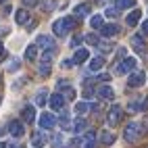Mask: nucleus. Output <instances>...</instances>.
<instances>
[{
	"mask_svg": "<svg viewBox=\"0 0 148 148\" xmlns=\"http://www.w3.org/2000/svg\"><path fill=\"white\" fill-rule=\"evenodd\" d=\"M75 27H77L75 17H63V19H58V21L52 23V32H54V36H65L69 32H73Z\"/></svg>",
	"mask_w": 148,
	"mask_h": 148,
	"instance_id": "f257e3e1",
	"label": "nucleus"
},
{
	"mask_svg": "<svg viewBox=\"0 0 148 148\" xmlns=\"http://www.w3.org/2000/svg\"><path fill=\"white\" fill-rule=\"evenodd\" d=\"M142 125L140 123H130V125H127L125 127V140L127 142H138V140H140V138H142Z\"/></svg>",
	"mask_w": 148,
	"mask_h": 148,
	"instance_id": "f03ea898",
	"label": "nucleus"
},
{
	"mask_svg": "<svg viewBox=\"0 0 148 148\" xmlns=\"http://www.w3.org/2000/svg\"><path fill=\"white\" fill-rule=\"evenodd\" d=\"M136 67H138V61L136 58H132V56H127L125 61L115 69V75H125V73H132V71H136Z\"/></svg>",
	"mask_w": 148,
	"mask_h": 148,
	"instance_id": "7ed1b4c3",
	"label": "nucleus"
},
{
	"mask_svg": "<svg viewBox=\"0 0 148 148\" xmlns=\"http://www.w3.org/2000/svg\"><path fill=\"white\" fill-rule=\"evenodd\" d=\"M36 46L38 48H44V50L48 52H56V44H54V38L50 36H38V40H36Z\"/></svg>",
	"mask_w": 148,
	"mask_h": 148,
	"instance_id": "20e7f679",
	"label": "nucleus"
},
{
	"mask_svg": "<svg viewBox=\"0 0 148 148\" xmlns=\"http://www.w3.org/2000/svg\"><path fill=\"white\" fill-rule=\"evenodd\" d=\"M123 119V108L119 104H115L111 111H108V125H119Z\"/></svg>",
	"mask_w": 148,
	"mask_h": 148,
	"instance_id": "39448f33",
	"label": "nucleus"
},
{
	"mask_svg": "<svg viewBox=\"0 0 148 148\" xmlns=\"http://www.w3.org/2000/svg\"><path fill=\"white\" fill-rule=\"evenodd\" d=\"M54 125H56V117L52 113H42L40 115V127L42 130H52Z\"/></svg>",
	"mask_w": 148,
	"mask_h": 148,
	"instance_id": "423d86ee",
	"label": "nucleus"
},
{
	"mask_svg": "<svg viewBox=\"0 0 148 148\" xmlns=\"http://www.w3.org/2000/svg\"><path fill=\"white\" fill-rule=\"evenodd\" d=\"M144 79H146V75H144L142 71H134V73H130L127 84H130V88H140V86L144 84Z\"/></svg>",
	"mask_w": 148,
	"mask_h": 148,
	"instance_id": "0eeeda50",
	"label": "nucleus"
},
{
	"mask_svg": "<svg viewBox=\"0 0 148 148\" xmlns=\"http://www.w3.org/2000/svg\"><path fill=\"white\" fill-rule=\"evenodd\" d=\"M132 48L138 54H146V44H144V38L142 36H132Z\"/></svg>",
	"mask_w": 148,
	"mask_h": 148,
	"instance_id": "6e6552de",
	"label": "nucleus"
},
{
	"mask_svg": "<svg viewBox=\"0 0 148 148\" xmlns=\"http://www.w3.org/2000/svg\"><path fill=\"white\" fill-rule=\"evenodd\" d=\"M8 132L13 134V138H21L25 134V127H23L21 121H11V123H8Z\"/></svg>",
	"mask_w": 148,
	"mask_h": 148,
	"instance_id": "1a4fd4ad",
	"label": "nucleus"
},
{
	"mask_svg": "<svg viewBox=\"0 0 148 148\" xmlns=\"http://www.w3.org/2000/svg\"><path fill=\"white\" fill-rule=\"evenodd\" d=\"M90 11H92V6L88 4V2H84V4H77V6H75L73 15H75V19H84V17L90 15Z\"/></svg>",
	"mask_w": 148,
	"mask_h": 148,
	"instance_id": "9d476101",
	"label": "nucleus"
},
{
	"mask_svg": "<svg viewBox=\"0 0 148 148\" xmlns=\"http://www.w3.org/2000/svg\"><path fill=\"white\" fill-rule=\"evenodd\" d=\"M21 117H23V121H27V123H34V121H36V108H34L32 104L23 106V111H21Z\"/></svg>",
	"mask_w": 148,
	"mask_h": 148,
	"instance_id": "9b49d317",
	"label": "nucleus"
},
{
	"mask_svg": "<svg viewBox=\"0 0 148 148\" xmlns=\"http://www.w3.org/2000/svg\"><path fill=\"white\" fill-rule=\"evenodd\" d=\"M96 94H98V98H104V100H113V98H115V90H113V88H108V86L98 88Z\"/></svg>",
	"mask_w": 148,
	"mask_h": 148,
	"instance_id": "f8f14e48",
	"label": "nucleus"
},
{
	"mask_svg": "<svg viewBox=\"0 0 148 148\" xmlns=\"http://www.w3.org/2000/svg\"><path fill=\"white\" fill-rule=\"evenodd\" d=\"M50 106L54 108V111H61V108L65 106V96L63 94H52L50 96Z\"/></svg>",
	"mask_w": 148,
	"mask_h": 148,
	"instance_id": "ddd939ff",
	"label": "nucleus"
},
{
	"mask_svg": "<svg viewBox=\"0 0 148 148\" xmlns=\"http://www.w3.org/2000/svg\"><path fill=\"white\" fill-rule=\"evenodd\" d=\"M88 56H90L88 48H77V52H75V56H73V63H75V65H82V63L88 61Z\"/></svg>",
	"mask_w": 148,
	"mask_h": 148,
	"instance_id": "4468645a",
	"label": "nucleus"
},
{
	"mask_svg": "<svg viewBox=\"0 0 148 148\" xmlns=\"http://www.w3.org/2000/svg\"><path fill=\"white\" fill-rule=\"evenodd\" d=\"M100 34H102L104 38H113V36H117V34H119V27H117L115 23H108V25H102V29H100Z\"/></svg>",
	"mask_w": 148,
	"mask_h": 148,
	"instance_id": "2eb2a0df",
	"label": "nucleus"
},
{
	"mask_svg": "<svg viewBox=\"0 0 148 148\" xmlns=\"http://www.w3.org/2000/svg\"><path fill=\"white\" fill-rule=\"evenodd\" d=\"M44 144H46L44 134H42V132H34V134H32V146H34V148H42Z\"/></svg>",
	"mask_w": 148,
	"mask_h": 148,
	"instance_id": "dca6fc26",
	"label": "nucleus"
},
{
	"mask_svg": "<svg viewBox=\"0 0 148 148\" xmlns=\"http://www.w3.org/2000/svg\"><path fill=\"white\" fill-rule=\"evenodd\" d=\"M15 21H17L19 25H27V21H29V13L25 11V8H19V11L15 13Z\"/></svg>",
	"mask_w": 148,
	"mask_h": 148,
	"instance_id": "f3484780",
	"label": "nucleus"
},
{
	"mask_svg": "<svg viewBox=\"0 0 148 148\" xmlns=\"http://www.w3.org/2000/svg\"><path fill=\"white\" fill-rule=\"evenodd\" d=\"M100 144H102V146L115 144V134H113V132H100Z\"/></svg>",
	"mask_w": 148,
	"mask_h": 148,
	"instance_id": "a211bd4d",
	"label": "nucleus"
},
{
	"mask_svg": "<svg viewBox=\"0 0 148 148\" xmlns=\"http://www.w3.org/2000/svg\"><path fill=\"white\" fill-rule=\"evenodd\" d=\"M140 17H142V11H138V8H134V11L127 15V25L130 27H134V25H138V21H140Z\"/></svg>",
	"mask_w": 148,
	"mask_h": 148,
	"instance_id": "6ab92c4d",
	"label": "nucleus"
},
{
	"mask_svg": "<svg viewBox=\"0 0 148 148\" xmlns=\"http://www.w3.org/2000/svg\"><path fill=\"white\" fill-rule=\"evenodd\" d=\"M25 58H27V61H36V58H38V46L36 44H29L25 48Z\"/></svg>",
	"mask_w": 148,
	"mask_h": 148,
	"instance_id": "aec40b11",
	"label": "nucleus"
},
{
	"mask_svg": "<svg viewBox=\"0 0 148 148\" xmlns=\"http://www.w3.org/2000/svg\"><path fill=\"white\" fill-rule=\"evenodd\" d=\"M102 67H104V58L102 56H94L90 61V69H92V71H100Z\"/></svg>",
	"mask_w": 148,
	"mask_h": 148,
	"instance_id": "412c9836",
	"label": "nucleus"
},
{
	"mask_svg": "<svg viewBox=\"0 0 148 148\" xmlns=\"http://www.w3.org/2000/svg\"><path fill=\"white\" fill-rule=\"evenodd\" d=\"M86 127H88V121H86V119H82V117H77L75 123H73V132H75V134H82Z\"/></svg>",
	"mask_w": 148,
	"mask_h": 148,
	"instance_id": "4be33fe9",
	"label": "nucleus"
},
{
	"mask_svg": "<svg viewBox=\"0 0 148 148\" xmlns=\"http://www.w3.org/2000/svg\"><path fill=\"white\" fill-rule=\"evenodd\" d=\"M58 123H61V127H63V130H71V132H73V125H71V121H69V113H67V111L61 115Z\"/></svg>",
	"mask_w": 148,
	"mask_h": 148,
	"instance_id": "5701e85b",
	"label": "nucleus"
},
{
	"mask_svg": "<svg viewBox=\"0 0 148 148\" xmlns=\"http://www.w3.org/2000/svg\"><path fill=\"white\" fill-rule=\"evenodd\" d=\"M46 100H48V90H40V92L36 94V104L38 106H44Z\"/></svg>",
	"mask_w": 148,
	"mask_h": 148,
	"instance_id": "b1692460",
	"label": "nucleus"
},
{
	"mask_svg": "<svg viewBox=\"0 0 148 148\" xmlns=\"http://www.w3.org/2000/svg\"><path fill=\"white\" fill-rule=\"evenodd\" d=\"M115 6L117 8H132V6H136V0H115Z\"/></svg>",
	"mask_w": 148,
	"mask_h": 148,
	"instance_id": "393cba45",
	"label": "nucleus"
},
{
	"mask_svg": "<svg viewBox=\"0 0 148 148\" xmlns=\"http://www.w3.org/2000/svg\"><path fill=\"white\" fill-rule=\"evenodd\" d=\"M90 108H92V106L88 104V102H77V104H75V113H77V115H86Z\"/></svg>",
	"mask_w": 148,
	"mask_h": 148,
	"instance_id": "a878e982",
	"label": "nucleus"
},
{
	"mask_svg": "<svg viewBox=\"0 0 148 148\" xmlns=\"http://www.w3.org/2000/svg\"><path fill=\"white\" fill-rule=\"evenodd\" d=\"M90 23H92L94 29H102V25H104V23H102V15H94Z\"/></svg>",
	"mask_w": 148,
	"mask_h": 148,
	"instance_id": "bb28decb",
	"label": "nucleus"
},
{
	"mask_svg": "<svg viewBox=\"0 0 148 148\" xmlns=\"http://www.w3.org/2000/svg\"><path fill=\"white\" fill-rule=\"evenodd\" d=\"M50 142H52V146H54V148H63V136L56 132V134L52 136V140H50Z\"/></svg>",
	"mask_w": 148,
	"mask_h": 148,
	"instance_id": "cd10ccee",
	"label": "nucleus"
},
{
	"mask_svg": "<svg viewBox=\"0 0 148 148\" xmlns=\"http://www.w3.org/2000/svg\"><path fill=\"white\" fill-rule=\"evenodd\" d=\"M84 40H86L88 44H92V46H98V44H100V42H98V36H96V34H88Z\"/></svg>",
	"mask_w": 148,
	"mask_h": 148,
	"instance_id": "c85d7f7f",
	"label": "nucleus"
},
{
	"mask_svg": "<svg viewBox=\"0 0 148 148\" xmlns=\"http://www.w3.org/2000/svg\"><path fill=\"white\" fill-rule=\"evenodd\" d=\"M19 67H21V65H19V58H11V61H8V65H6L8 71H17Z\"/></svg>",
	"mask_w": 148,
	"mask_h": 148,
	"instance_id": "c756f323",
	"label": "nucleus"
},
{
	"mask_svg": "<svg viewBox=\"0 0 148 148\" xmlns=\"http://www.w3.org/2000/svg\"><path fill=\"white\" fill-rule=\"evenodd\" d=\"M98 48H100V52H102V54H106V52H111V50H113V44H108V42H100V44H98Z\"/></svg>",
	"mask_w": 148,
	"mask_h": 148,
	"instance_id": "7c9ffc66",
	"label": "nucleus"
},
{
	"mask_svg": "<svg viewBox=\"0 0 148 148\" xmlns=\"http://www.w3.org/2000/svg\"><path fill=\"white\" fill-rule=\"evenodd\" d=\"M127 108H130V111H142V102H140V98H136L134 102H130V106H127Z\"/></svg>",
	"mask_w": 148,
	"mask_h": 148,
	"instance_id": "2f4dec72",
	"label": "nucleus"
},
{
	"mask_svg": "<svg viewBox=\"0 0 148 148\" xmlns=\"http://www.w3.org/2000/svg\"><path fill=\"white\" fill-rule=\"evenodd\" d=\"M106 17H111V19H117V17H119V8H117V6H111V8H106Z\"/></svg>",
	"mask_w": 148,
	"mask_h": 148,
	"instance_id": "473e14b6",
	"label": "nucleus"
},
{
	"mask_svg": "<svg viewBox=\"0 0 148 148\" xmlns=\"http://www.w3.org/2000/svg\"><path fill=\"white\" fill-rule=\"evenodd\" d=\"M40 75H50V63H40Z\"/></svg>",
	"mask_w": 148,
	"mask_h": 148,
	"instance_id": "72a5a7b5",
	"label": "nucleus"
},
{
	"mask_svg": "<svg viewBox=\"0 0 148 148\" xmlns=\"http://www.w3.org/2000/svg\"><path fill=\"white\" fill-rule=\"evenodd\" d=\"M65 100H75V90L73 88H65Z\"/></svg>",
	"mask_w": 148,
	"mask_h": 148,
	"instance_id": "f704fd0d",
	"label": "nucleus"
},
{
	"mask_svg": "<svg viewBox=\"0 0 148 148\" xmlns=\"http://www.w3.org/2000/svg\"><path fill=\"white\" fill-rule=\"evenodd\" d=\"M56 88H58V92H63L65 88H69V82L67 79H58V84H56Z\"/></svg>",
	"mask_w": 148,
	"mask_h": 148,
	"instance_id": "c9c22d12",
	"label": "nucleus"
},
{
	"mask_svg": "<svg viewBox=\"0 0 148 148\" xmlns=\"http://www.w3.org/2000/svg\"><path fill=\"white\" fill-rule=\"evenodd\" d=\"M54 6H56V2H54V0H50V2H46V4H44V11H46V13H50Z\"/></svg>",
	"mask_w": 148,
	"mask_h": 148,
	"instance_id": "e433bc0d",
	"label": "nucleus"
},
{
	"mask_svg": "<svg viewBox=\"0 0 148 148\" xmlns=\"http://www.w3.org/2000/svg\"><path fill=\"white\" fill-rule=\"evenodd\" d=\"M82 40H84V38H82V36H75V38H73V40H71V46H73V48H77V46H79V44H82Z\"/></svg>",
	"mask_w": 148,
	"mask_h": 148,
	"instance_id": "4c0bfd02",
	"label": "nucleus"
},
{
	"mask_svg": "<svg viewBox=\"0 0 148 148\" xmlns=\"http://www.w3.org/2000/svg\"><path fill=\"white\" fill-rule=\"evenodd\" d=\"M84 140H86V142H94V140H96V134H94V132H88Z\"/></svg>",
	"mask_w": 148,
	"mask_h": 148,
	"instance_id": "58836bf2",
	"label": "nucleus"
},
{
	"mask_svg": "<svg viewBox=\"0 0 148 148\" xmlns=\"http://www.w3.org/2000/svg\"><path fill=\"white\" fill-rule=\"evenodd\" d=\"M73 65H75V63H73V61H69V58H65V61H63V69H71Z\"/></svg>",
	"mask_w": 148,
	"mask_h": 148,
	"instance_id": "ea45409f",
	"label": "nucleus"
},
{
	"mask_svg": "<svg viewBox=\"0 0 148 148\" xmlns=\"http://www.w3.org/2000/svg\"><path fill=\"white\" fill-rule=\"evenodd\" d=\"M38 2H40V0H23V4H25V6H36Z\"/></svg>",
	"mask_w": 148,
	"mask_h": 148,
	"instance_id": "a19ab883",
	"label": "nucleus"
},
{
	"mask_svg": "<svg viewBox=\"0 0 148 148\" xmlns=\"http://www.w3.org/2000/svg\"><path fill=\"white\" fill-rule=\"evenodd\" d=\"M111 79V75H106V73H102V75H98V82H108Z\"/></svg>",
	"mask_w": 148,
	"mask_h": 148,
	"instance_id": "79ce46f5",
	"label": "nucleus"
},
{
	"mask_svg": "<svg viewBox=\"0 0 148 148\" xmlns=\"http://www.w3.org/2000/svg\"><path fill=\"white\" fill-rule=\"evenodd\" d=\"M36 25H38V21H29V23H27V29L32 32V29H36Z\"/></svg>",
	"mask_w": 148,
	"mask_h": 148,
	"instance_id": "37998d69",
	"label": "nucleus"
},
{
	"mask_svg": "<svg viewBox=\"0 0 148 148\" xmlns=\"http://www.w3.org/2000/svg\"><path fill=\"white\" fill-rule=\"evenodd\" d=\"M82 148H96V144H94V142H86Z\"/></svg>",
	"mask_w": 148,
	"mask_h": 148,
	"instance_id": "c03bdc74",
	"label": "nucleus"
},
{
	"mask_svg": "<svg viewBox=\"0 0 148 148\" xmlns=\"http://www.w3.org/2000/svg\"><path fill=\"white\" fill-rule=\"evenodd\" d=\"M142 32H144V34H148V21H144V23H142Z\"/></svg>",
	"mask_w": 148,
	"mask_h": 148,
	"instance_id": "a18cd8bd",
	"label": "nucleus"
},
{
	"mask_svg": "<svg viewBox=\"0 0 148 148\" xmlns=\"http://www.w3.org/2000/svg\"><path fill=\"white\" fill-rule=\"evenodd\" d=\"M4 56V46H2V42H0V58Z\"/></svg>",
	"mask_w": 148,
	"mask_h": 148,
	"instance_id": "49530a36",
	"label": "nucleus"
},
{
	"mask_svg": "<svg viewBox=\"0 0 148 148\" xmlns=\"http://www.w3.org/2000/svg\"><path fill=\"white\" fill-rule=\"evenodd\" d=\"M144 127H146V130H148V117H146V121H144Z\"/></svg>",
	"mask_w": 148,
	"mask_h": 148,
	"instance_id": "de8ad7c7",
	"label": "nucleus"
},
{
	"mask_svg": "<svg viewBox=\"0 0 148 148\" xmlns=\"http://www.w3.org/2000/svg\"><path fill=\"white\" fill-rule=\"evenodd\" d=\"M0 148H8V146H6V144H2V142H0Z\"/></svg>",
	"mask_w": 148,
	"mask_h": 148,
	"instance_id": "09e8293b",
	"label": "nucleus"
},
{
	"mask_svg": "<svg viewBox=\"0 0 148 148\" xmlns=\"http://www.w3.org/2000/svg\"><path fill=\"white\" fill-rule=\"evenodd\" d=\"M96 2H100V4H104V2H106V0H96Z\"/></svg>",
	"mask_w": 148,
	"mask_h": 148,
	"instance_id": "8fccbe9b",
	"label": "nucleus"
},
{
	"mask_svg": "<svg viewBox=\"0 0 148 148\" xmlns=\"http://www.w3.org/2000/svg\"><path fill=\"white\" fill-rule=\"evenodd\" d=\"M2 134H4V130H2V127H0V136H2Z\"/></svg>",
	"mask_w": 148,
	"mask_h": 148,
	"instance_id": "3c124183",
	"label": "nucleus"
},
{
	"mask_svg": "<svg viewBox=\"0 0 148 148\" xmlns=\"http://www.w3.org/2000/svg\"><path fill=\"white\" fill-rule=\"evenodd\" d=\"M8 148H21V146H8Z\"/></svg>",
	"mask_w": 148,
	"mask_h": 148,
	"instance_id": "603ef678",
	"label": "nucleus"
},
{
	"mask_svg": "<svg viewBox=\"0 0 148 148\" xmlns=\"http://www.w3.org/2000/svg\"><path fill=\"white\" fill-rule=\"evenodd\" d=\"M0 2H6V0H0Z\"/></svg>",
	"mask_w": 148,
	"mask_h": 148,
	"instance_id": "864d4df0",
	"label": "nucleus"
}]
</instances>
